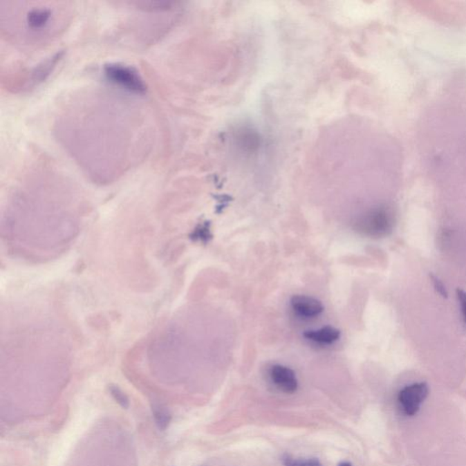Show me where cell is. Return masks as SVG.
I'll return each mask as SVG.
<instances>
[{
  "label": "cell",
  "mask_w": 466,
  "mask_h": 466,
  "mask_svg": "<svg viewBox=\"0 0 466 466\" xmlns=\"http://www.w3.org/2000/svg\"><path fill=\"white\" fill-rule=\"evenodd\" d=\"M395 225L393 209L382 206L372 209L359 223V230L371 237L381 238L389 235Z\"/></svg>",
  "instance_id": "obj_1"
},
{
  "label": "cell",
  "mask_w": 466,
  "mask_h": 466,
  "mask_svg": "<svg viewBox=\"0 0 466 466\" xmlns=\"http://www.w3.org/2000/svg\"><path fill=\"white\" fill-rule=\"evenodd\" d=\"M429 395V387L425 382L407 385L400 391L398 402L402 412L408 416H416Z\"/></svg>",
  "instance_id": "obj_2"
},
{
  "label": "cell",
  "mask_w": 466,
  "mask_h": 466,
  "mask_svg": "<svg viewBox=\"0 0 466 466\" xmlns=\"http://www.w3.org/2000/svg\"><path fill=\"white\" fill-rule=\"evenodd\" d=\"M54 10L48 7H33L26 11L24 17L25 30L30 31L33 37L45 36L53 23Z\"/></svg>",
  "instance_id": "obj_3"
},
{
  "label": "cell",
  "mask_w": 466,
  "mask_h": 466,
  "mask_svg": "<svg viewBox=\"0 0 466 466\" xmlns=\"http://www.w3.org/2000/svg\"><path fill=\"white\" fill-rule=\"evenodd\" d=\"M105 73L109 80L122 86L127 90L137 93H143L146 91V86L142 77L131 68L118 64L109 65L106 66Z\"/></svg>",
  "instance_id": "obj_4"
},
{
  "label": "cell",
  "mask_w": 466,
  "mask_h": 466,
  "mask_svg": "<svg viewBox=\"0 0 466 466\" xmlns=\"http://www.w3.org/2000/svg\"><path fill=\"white\" fill-rule=\"evenodd\" d=\"M270 377L279 389L286 393H295L298 389V381L295 372L283 365H274L270 369Z\"/></svg>",
  "instance_id": "obj_5"
},
{
  "label": "cell",
  "mask_w": 466,
  "mask_h": 466,
  "mask_svg": "<svg viewBox=\"0 0 466 466\" xmlns=\"http://www.w3.org/2000/svg\"><path fill=\"white\" fill-rule=\"evenodd\" d=\"M292 309L304 317H315L324 312V305L317 299L306 295H295L290 300Z\"/></svg>",
  "instance_id": "obj_6"
},
{
  "label": "cell",
  "mask_w": 466,
  "mask_h": 466,
  "mask_svg": "<svg viewBox=\"0 0 466 466\" xmlns=\"http://www.w3.org/2000/svg\"><path fill=\"white\" fill-rule=\"evenodd\" d=\"M304 337L318 344H330L339 340L340 330L332 326H325L316 330H307L304 333Z\"/></svg>",
  "instance_id": "obj_7"
},
{
  "label": "cell",
  "mask_w": 466,
  "mask_h": 466,
  "mask_svg": "<svg viewBox=\"0 0 466 466\" xmlns=\"http://www.w3.org/2000/svg\"><path fill=\"white\" fill-rule=\"evenodd\" d=\"M286 466H323L317 459H292L286 457L284 459Z\"/></svg>",
  "instance_id": "obj_8"
},
{
  "label": "cell",
  "mask_w": 466,
  "mask_h": 466,
  "mask_svg": "<svg viewBox=\"0 0 466 466\" xmlns=\"http://www.w3.org/2000/svg\"><path fill=\"white\" fill-rule=\"evenodd\" d=\"M431 281H433L434 287V289L436 290V292L439 293L440 295L442 296V297H447L448 292L447 290V288H445V284L442 283V281L440 280L438 277H436V276L431 275Z\"/></svg>",
  "instance_id": "obj_9"
},
{
  "label": "cell",
  "mask_w": 466,
  "mask_h": 466,
  "mask_svg": "<svg viewBox=\"0 0 466 466\" xmlns=\"http://www.w3.org/2000/svg\"><path fill=\"white\" fill-rule=\"evenodd\" d=\"M457 298H458L460 307H461L463 316L466 324V290L463 289H457L456 290Z\"/></svg>",
  "instance_id": "obj_10"
},
{
  "label": "cell",
  "mask_w": 466,
  "mask_h": 466,
  "mask_svg": "<svg viewBox=\"0 0 466 466\" xmlns=\"http://www.w3.org/2000/svg\"><path fill=\"white\" fill-rule=\"evenodd\" d=\"M339 466H352V465H351V464H349V463L344 462V463H342V464L339 465Z\"/></svg>",
  "instance_id": "obj_11"
}]
</instances>
